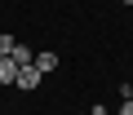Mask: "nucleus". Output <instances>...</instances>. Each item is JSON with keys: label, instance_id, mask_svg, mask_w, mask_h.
Segmentation results:
<instances>
[{"label": "nucleus", "instance_id": "39448f33", "mask_svg": "<svg viewBox=\"0 0 133 115\" xmlns=\"http://www.w3.org/2000/svg\"><path fill=\"white\" fill-rule=\"evenodd\" d=\"M14 44H18V35H5V31H0V58H9Z\"/></svg>", "mask_w": 133, "mask_h": 115}, {"label": "nucleus", "instance_id": "f257e3e1", "mask_svg": "<svg viewBox=\"0 0 133 115\" xmlns=\"http://www.w3.org/2000/svg\"><path fill=\"white\" fill-rule=\"evenodd\" d=\"M14 84H18L22 93H36V89H40V71H36V67H18V80H14Z\"/></svg>", "mask_w": 133, "mask_h": 115}, {"label": "nucleus", "instance_id": "7ed1b4c3", "mask_svg": "<svg viewBox=\"0 0 133 115\" xmlns=\"http://www.w3.org/2000/svg\"><path fill=\"white\" fill-rule=\"evenodd\" d=\"M18 80V62L14 58H0V84H14Z\"/></svg>", "mask_w": 133, "mask_h": 115}, {"label": "nucleus", "instance_id": "f03ea898", "mask_svg": "<svg viewBox=\"0 0 133 115\" xmlns=\"http://www.w3.org/2000/svg\"><path fill=\"white\" fill-rule=\"evenodd\" d=\"M31 67H36L40 75H49V71H58V53H49V49H44V53H36V62H31Z\"/></svg>", "mask_w": 133, "mask_h": 115}, {"label": "nucleus", "instance_id": "0eeeda50", "mask_svg": "<svg viewBox=\"0 0 133 115\" xmlns=\"http://www.w3.org/2000/svg\"><path fill=\"white\" fill-rule=\"evenodd\" d=\"M102 115H111V111H102Z\"/></svg>", "mask_w": 133, "mask_h": 115}, {"label": "nucleus", "instance_id": "20e7f679", "mask_svg": "<svg viewBox=\"0 0 133 115\" xmlns=\"http://www.w3.org/2000/svg\"><path fill=\"white\" fill-rule=\"evenodd\" d=\"M9 58H14V62H18V67H31V62H36V53H31V49H27L22 40L14 44V53H9Z\"/></svg>", "mask_w": 133, "mask_h": 115}, {"label": "nucleus", "instance_id": "423d86ee", "mask_svg": "<svg viewBox=\"0 0 133 115\" xmlns=\"http://www.w3.org/2000/svg\"><path fill=\"white\" fill-rule=\"evenodd\" d=\"M120 115H133V97H124V102H120Z\"/></svg>", "mask_w": 133, "mask_h": 115}]
</instances>
